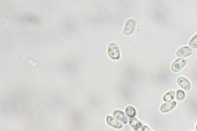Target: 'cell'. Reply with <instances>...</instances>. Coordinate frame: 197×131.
<instances>
[{
	"instance_id": "cell-1",
	"label": "cell",
	"mask_w": 197,
	"mask_h": 131,
	"mask_svg": "<svg viewBox=\"0 0 197 131\" xmlns=\"http://www.w3.org/2000/svg\"><path fill=\"white\" fill-rule=\"evenodd\" d=\"M108 53L109 57L112 59H118L120 57V52L117 44L114 43H110L108 48Z\"/></svg>"
},
{
	"instance_id": "cell-2",
	"label": "cell",
	"mask_w": 197,
	"mask_h": 131,
	"mask_svg": "<svg viewBox=\"0 0 197 131\" xmlns=\"http://www.w3.org/2000/svg\"><path fill=\"white\" fill-rule=\"evenodd\" d=\"M135 21L134 19H128L126 23L123 33L126 35H129L132 34L135 29Z\"/></svg>"
},
{
	"instance_id": "cell-3",
	"label": "cell",
	"mask_w": 197,
	"mask_h": 131,
	"mask_svg": "<svg viewBox=\"0 0 197 131\" xmlns=\"http://www.w3.org/2000/svg\"><path fill=\"white\" fill-rule=\"evenodd\" d=\"M187 62V60L184 58H179L176 60L172 64V70L175 72L179 71L185 66Z\"/></svg>"
},
{
	"instance_id": "cell-4",
	"label": "cell",
	"mask_w": 197,
	"mask_h": 131,
	"mask_svg": "<svg viewBox=\"0 0 197 131\" xmlns=\"http://www.w3.org/2000/svg\"><path fill=\"white\" fill-rule=\"evenodd\" d=\"M177 83L180 86L186 91H188L190 89L191 85L189 81L183 77H179L177 79Z\"/></svg>"
},
{
	"instance_id": "cell-5",
	"label": "cell",
	"mask_w": 197,
	"mask_h": 131,
	"mask_svg": "<svg viewBox=\"0 0 197 131\" xmlns=\"http://www.w3.org/2000/svg\"><path fill=\"white\" fill-rule=\"evenodd\" d=\"M176 102L175 101L166 102L161 106L160 110L161 112L165 113L169 112L173 110L176 107Z\"/></svg>"
},
{
	"instance_id": "cell-6",
	"label": "cell",
	"mask_w": 197,
	"mask_h": 131,
	"mask_svg": "<svg viewBox=\"0 0 197 131\" xmlns=\"http://www.w3.org/2000/svg\"><path fill=\"white\" fill-rule=\"evenodd\" d=\"M113 116L116 118L124 124H126L128 123V121L127 117L124 112H123V111H120V110H116L114 112Z\"/></svg>"
},
{
	"instance_id": "cell-7",
	"label": "cell",
	"mask_w": 197,
	"mask_h": 131,
	"mask_svg": "<svg viewBox=\"0 0 197 131\" xmlns=\"http://www.w3.org/2000/svg\"><path fill=\"white\" fill-rule=\"evenodd\" d=\"M106 122L110 126L117 129H121L123 127V125L122 123L111 116H108L107 117Z\"/></svg>"
},
{
	"instance_id": "cell-8",
	"label": "cell",
	"mask_w": 197,
	"mask_h": 131,
	"mask_svg": "<svg viewBox=\"0 0 197 131\" xmlns=\"http://www.w3.org/2000/svg\"><path fill=\"white\" fill-rule=\"evenodd\" d=\"M193 52V50L191 49L189 47L185 46L178 50L177 52V55L178 57H187L191 54Z\"/></svg>"
},
{
	"instance_id": "cell-9",
	"label": "cell",
	"mask_w": 197,
	"mask_h": 131,
	"mask_svg": "<svg viewBox=\"0 0 197 131\" xmlns=\"http://www.w3.org/2000/svg\"><path fill=\"white\" fill-rule=\"evenodd\" d=\"M129 124L134 130H137L139 129L142 126L140 122L134 117L130 118Z\"/></svg>"
},
{
	"instance_id": "cell-10",
	"label": "cell",
	"mask_w": 197,
	"mask_h": 131,
	"mask_svg": "<svg viewBox=\"0 0 197 131\" xmlns=\"http://www.w3.org/2000/svg\"><path fill=\"white\" fill-rule=\"evenodd\" d=\"M175 92L174 91H171L165 94L163 97L164 101L170 102L175 99Z\"/></svg>"
},
{
	"instance_id": "cell-11",
	"label": "cell",
	"mask_w": 197,
	"mask_h": 131,
	"mask_svg": "<svg viewBox=\"0 0 197 131\" xmlns=\"http://www.w3.org/2000/svg\"><path fill=\"white\" fill-rule=\"evenodd\" d=\"M125 112L127 115L130 118H133L135 116L136 113V111L135 108L132 106H130L127 107L125 110Z\"/></svg>"
},
{
	"instance_id": "cell-12",
	"label": "cell",
	"mask_w": 197,
	"mask_h": 131,
	"mask_svg": "<svg viewBox=\"0 0 197 131\" xmlns=\"http://www.w3.org/2000/svg\"><path fill=\"white\" fill-rule=\"evenodd\" d=\"M185 93L183 91L179 90L177 91V96H176V99H177V100L182 101L185 98Z\"/></svg>"
},
{
	"instance_id": "cell-13",
	"label": "cell",
	"mask_w": 197,
	"mask_h": 131,
	"mask_svg": "<svg viewBox=\"0 0 197 131\" xmlns=\"http://www.w3.org/2000/svg\"><path fill=\"white\" fill-rule=\"evenodd\" d=\"M190 46L193 49H196L197 48V34L191 40L189 43Z\"/></svg>"
},
{
	"instance_id": "cell-14",
	"label": "cell",
	"mask_w": 197,
	"mask_h": 131,
	"mask_svg": "<svg viewBox=\"0 0 197 131\" xmlns=\"http://www.w3.org/2000/svg\"><path fill=\"white\" fill-rule=\"evenodd\" d=\"M142 131H152L151 130V129L149 127L147 126H145L143 127Z\"/></svg>"
},
{
	"instance_id": "cell-15",
	"label": "cell",
	"mask_w": 197,
	"mask_h": 131,
	"mask_svg": "<svg viewBox=\"0 0 197 131\" xmlns=\"http://www.w3.org/2000/svg\"><path fill=\"white\" fill-rule=\"evenodd\" d=\"M59 68L60 69H62V67H59Z\"/></svg>"
},
{
	"instance_id": "cell-16",
	"label": "cell",
	"mask_w": 197,
	"mask_h": 131,
	"mask_svg": "<svg viewBox=\"0 0 197 131\" xmlns=\"http://www.w3.org/2000/svg\"><path fill=\"white\" fill-rule=\"evenodd\" d=\"M40 99V100H41V102L44 101V100H42V99Z\"/></svg>"
},
{
	"instance_id": "cell-17",
	"label": "cell",
	"mask_w": 197,
	"mask_h": 131,
	"mask_svg": "<svg viewBox=\"0 0 197 131\" xmlns=\"http://www.w3.org/2000/svg\"><path fill=\"white\" fill-rule=\"evenodd\" d=\"M48 89H49V90L50 91V90H50V89H51V88L49 87V88Z\"/></svg>"
},
{
	"instance_id": "cell-18",
	"label": "cell",
	"mask_w": 197,
	"mask_h": 131,
	"mask_svg": "<svg viewBox=\"0 0 197 131\" xmlns=\"http://www.w3.org/2000/svg\"><path fill=\"white\" fill-rule=\"evenodd\" d=\"M7 102H9V99H8V100H7Z\"/></svg>"
},
{
	"instance_id": "cell-19",
	"label": "cell",
	"mask_w": 197,
	"mask_h": 131,
	"mask_svg": "<svg viewBox=\"0 0 197 131\" xmlns=\"http://www.w3.org/2000/svg\"><path fill=\"white\" fill-rule=\"evenodd\" d=\"M32 96H34V97H35V95H33Z\"/></svg>"
},
{
	"instance_id": "cell-20",
	"label": "cell",
	"mask_w": 197,
	"mask_h": 131,
	"mask_svg": "<svg viewBox=\"0 0 197 131\" xmlns=\"http://www.w3.org/2000/svg\"><path fill=\"white\" fill-rule=\"evenodd\" d=\"M196 131H197V126H196Z\"/></svg>"
},
{
	"instance_id": "cell-21",
	"label": "cell",
	"mask_w": 197,
	"mask_h": 131,
	"mask_svg": "<svg viewBox=\"0 0 197 131\" xmlns=\"http://www.w3.org/2000/svg\"><path fill=\"white\" fill-rule=\"evenodd\" d=\"M41 103H42V104H43V103H44V102H41Z\"/></svg>"
},
{
	"instance_id": "cell-22",
	"label": "cell",
	"mask_w": 197,
	"mask_h": 131,
	"mask_svg": "<svg viewBox=\"0 0 197 131\" xmlns=\"http://www.w3.org/2000/svg\"><path fill=\"white\" fill-rule=\"evenodd\" d=\"M13 98H14L15 97V96H13Z\"/></svg>"
},
{
	"instance_id": "cell-23",
	"label": "cell",
	"mask_w": 197,
	"mask_h": 131,
	"mask_svg": "<svg viewBox=\"0 0 197 131\" xmlns=\"http://www.w3.org/2000/svg\"><path fill=\"white\" fill-rule=\"evenodd\" d=\"M61 43H62V44H63V42H61Z\"/></svg>"
},
{
	"instance_id": "cell-24",
	"label": "cell",
	"mask_w": 197,
	"mask_h": 131,
	"mask_svg": "<svg viewBox=\"0 0 197 131\" xmlns=\"http://www.w3.org/2000/svg\"><path fill=\"white\" fill-rule=\"evenodd\" d=\"M18 58H19V59H20V57H18Z\"/></svg>"
},
{
	"instance_id": "cell-25",
	"label": "cell",
	"mask_w": 197,
	"mask_h": 131,
	"mask_svg": "<svg viewBox=\"0 0 197 131\" xmlns=\"http://www.w3.org/2000/svg\"><path fill=\"white\" fill-rule=\"evenodd\" d=\"M55 110H57V108H55Z\"/></svg>"
},
{
	"instance_id": "cell-26",
	"label": "cell",
	"mask_w": 197,
	"mask_h": 131,
	"mask_svg": "<svg viewBox=\"0 0 197 131\" xmlns=\"http://www.w3.org/2000/svg\"><path fill=\"white\" fill-rule=\"evenodd\" d=\"M6 22L5 21V20L4 21V22Z\"/></svg>"
},
{
	"instance_id": "cell-27",
	"label": "cell",
	"mask_w": 197,
	"mask_h": 131,
	"mask_svg": "<svg viewBox=\"0 0 197 131\" xmlns=\"http://www.w3.org/2000/svg\"><path fill=\"white\" fill-rule=\"evenodd\" d=\"M38 105H39V106H40V104H39Z\"/></svg>"
},
{
	"instance_id": "cell-28",
	"label": "cell",
	"mask_w": 197,
	"mask_h": 131,
	"mask_svg": "<svg viewBox=\"0 0 197 131\" xmlns=\"http://www.w3.org/2000/svg\"><path fill=\"white\" fill-rule=\"evenodd\" d=\"M23 110H25V108H23Z\"/></svg>"
},
{
	"instance_id": "cell-29",
	"label": "cell",
	"mask_w": 197,
	"mask_h": 131,
	"mask_svg": "<svg viewBox=\"0 0 197 131\" xmlns=\"http://www.w3.org/2000/svg\"><path fill=\"white\" fill-rule=\"evenodd\" d=\"M13 39H12V41H13Z\"/></svg>"
},
{
	"instance_id": "cell-30",
	"label": "cell",
	"mask_w": 197,
	"mask_h": 131,
	"mask_svg": "<svg viewBox=\"0 0 197 131\" xmlns=\"http://www.w3.org/2000/svg\"><path fill=\"white\" fill-rule=\"evenodd\" d=\"M69 51V49H67V51Z\"/></svg>"
},
{
	"instance_id": "cell-31",
	"label": "cell",
	"mask_w": 197,
	"mask_h": 131,
	"mask_svg": "<svg viewBox=\"0 0 197 131\" xmlns=\"http://www.w3.org/2000/svg\"><path fill=\"white\" fill-rule=\"evenodd\" d=\"M69 108H71V107H69Z\"/></svg>"
},
{
	"instance_id": "cell-32",
	"label": "cell",
	"mask_w": 197,
	"mask_h": 131,
	"mask_svg": "<svg viewBox=\"0 0 197 131\" xmlns=\"http://www.w3.org/2000/svg\"><path fill=\"white\" fill-rule=\"evenodd\" d=\"M23 91H24V89H22Z\"/></svg>"
},
{
	"instance_id": "cell-33",
	"label": "cell",
	"mask_w": 197,
	"mask_h": 131,
	"mask_svg": "<svg viewBox=\"0 0 197 131\" xmlns=\"http://www.w3.org/2000/svg\"><path fill=\"white\" fill-rule=\"evenodd\" d=\"M46 71H45V73H46Z\"/></svg>"
},
{
	"instance_id": "cell-34",
	"label": "cell",
	"mask_w": 197,
	"mask_h": 131,
	"mask_svg": "<svg viewBox=\"0 0 197 131\" xmlns=\"http://www.w3.org/2000/svg\"><path fill=\"white\" fill-rule=\"evenodd\" d=\"M5 34H7V33H5Z\"/></svg>"
},
{
	"instance_id": "cell-35",
	"label": "cell",
	"mask_w": 197,
	"mask_h": 131,
	"mask_svg": "<svg viewBox=\"0 0 197 131\" xmlns=\"http://www.w3.org/2000/svg\"><path fill=\"white\" fill-rule=\"evenodd\" d=\"M8 17H7V18H8Z\"/></svg>"
},
{
	"instance_id": "cell-36",
	"label": "cell",
	"mask_w": 197,
	"mask_h": 131,
	"mask_svg": "<svg viewBox=\"0 0 197 131\" xmlns=\"http://www.w3.org/2000/svg\"><path fill=\"white\" fill-rule=\"evenodd\" d=\"M27 52V53H28V52Z\"/></svg>"
},
{
	"instance_id": "cell-37",
	"label": "cell",
	"mask_w": 197,
	"mask_h": 131,
	"mask_svg": "<svg viewBox=\"0 0 197 131\" xmlns=\"http://www.w3.org/2000/svg\"></svg>"
}]
</instances>
